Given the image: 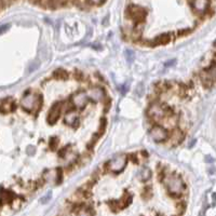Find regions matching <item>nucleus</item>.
<instances>
[{
	"label": "nucleus",
	"instance_id": "nucleus-12",
	"mask_svg": "<svg viewBox=\"0 0 216 216\" xmlns=\"http://www.w3.org/2000/svg\"><path fill=\"white\" fill-rule=\"evenodd\" d=\"M13 106H14V103L12 102V99L7 98V99H4V101H2L1 109L3 113H9V111H11L12 109H13Z\"/></svg>",
	"mask_w": 216,
	"mask_h": 216
},
{
	"label": "nucleus",
	"instance_id": "nucleus-10",
	"mask_svg": "<svg viewBox=\"0 0 216 216\" xmlns=\"http://www.w3.org/2000/svg\"><path fill=\"white\" fill-rule=\"evenodd\" d=\"M130 13H131V15H132V18H135V20H137V21L144 20L145 11H144V9L140 8V7L132 6V7H131V9H130Z\"/></svg>",
	"mask_w": 216,
	"mask_h": 216
},
{
	"label": "nucleus",
	"instance_id": "nucleus-2",
	"mask_svg": "<svg viewBox=\"0 0 216 216\" xmlns=\"http://www.w3.org/2000/svg\"><path fill=\"white\" fill-rule=\"evenodd\" d=\"M127 164V156L125 155H118L113 159L108 162V167L111 172H120Z\"/></svg>",
	"mask_w": 216,
	"mask_h": 216
},
{
	"label": "nucleus",
	"instance_id": "nucleus-17",
	"mask_svg": "<svg viewBox=\"0 0 216 216\" xmlns=\"http://www.w3.org/2000/svg\"><path fill=\"white\" fill-rule=\"evenodd\" d=\"M182 137H183V133L178 130H175L173 133V136H172V140H173L174 144H176V143H178L182 140Z\"/></svg>",
	"mask_w": 216,
	"mask_h": 216
},
{
	"label": "nucleus",
	"instance_id": "nucleus-14",
	"mask_svg": "<svg viewBox=\"0 0 216 216\" xmlns=\"http://www.w3.org/2000/svg\"><path fill=\"white\" fill-rule=\"evenodd\" d=\"M150 176H151L150 170L148 169V167H143L142 171H140V178L142 179L143 182H146L150 178Z\"/></svg>",
	"mask_w": 216,
	"mask_h": 216
},
{
	"label": "nucleus",
	"instance_id": "nucleus-19",
	"mask_svg": "<svg viewBox=\"0 0 216 216\" xmlns=\"http://www.w3.org/2000/svg\"><path fill=\"white\" fill-rule=\"evenodd\" d=\"M124 56L129 63H132L133 61H134V52H133L132 50H125Z\"/></svg>",
	"mask_w": 216,
	"mask_h": 216
},
{
	"label": "nucleus",
	"instance_id": "nucleus-16",
	"mask_svg": "<svg viewBox=\"0 0 216 216\" xmlns=\"http://www.w3.org/2000/svg\"><path fill=\"white\" fill-rule=\"evenodd\" d=\"M77 120H78V116H77V113H74V111H70L69 113L66 115V122L69 123V124H72V123Z\"/></svg>",
	"mask_w": 216,
	"mask_h": 216
},
{
	"label": "nucleus",
	"instance_id": "nucleus-3",
	"mask_svg": "<svg viewBox=\"0 0 216 216\" xmlns=\"http://www.w3.org/2000/svg\"><path fill=\"white\" fill-rule=\"evenodd\" d=\"M21 105L26 110H33L36 105L40 106V98L39 96L35 95V94H28V95H25L22 98Z\"/></svg>",
	"mask_w": 216,
	"mask_h": 216
},
{
	"label": "nucleus",
	"instance_id": "nucleus-18",
	"mask_svg": "<svg viewBox=\"0 0 216 216\" xmlns=\"http://www.w3.org/2000/svg\"><path fill=\"white\" fill-rule=\"evenodd\" d=\"M54 77L55 78H57V79H65V78H67V72L65 71L64 69H57L56 71L54 72Z\"/></svg>",
	"mask_w": 216,
	"mask_h": 216
},
{
	"label": "nucleus",
	"instance_id": "nucleus-25",
	"mask_svg": "<svg viewBox=\"0 0 216 216\" xmlns=\"http://www.w3.org/2000/svg\"><path fill=\"white\" fill-rule=\"evenodd\" d=\"M8 28H10V25H9V24H6V25H2V26H1V33L3 34L4 31H6V29H8Z\"/></svg>",
	"mask_w": 216,
	"mask_h": 216
},
{
	"label": "nucleus",
	"instance_id": "nucleus-5",
	"mask_svg": "<svg viewBox=\"0 0 216 216\" xmlns=\"http://www.w3.org/2000/svg\"><path fill=\"white\" fill-rule=\"evenodd\" d=\"M164 113H164L163 107L157 103L150 105L149 109H148V116H149L150 118L155 119V120H159V119H161L164 116Z\"/></svg>",
	"mask_w": 216,
	"mask_h": 216
},
{
	"label": "nucleus",
	"instance_id": "nucleus-20",
	"mask_svg": "<svg viewBox=\"0 0 216 216\" xmlns=\"http://www.w3.org/2000/svg\"><path fill=\"white\" fill-rule=\"evenodd\" d=\"M208 79H216V65L208 69Z\"/></svg>",
	"mask_w": 216,
	"mask_h": 216
},
{
	"label": "nucleus",
	"instance_id": "nucleus-7",
	"mask_svg": "<svg viewBox=\"0 0 216 216\" xmlns=\"http://www.w3.org/2000/svg\"><path fill=\"white\" fill-rule=\"evenodd\" d=\"M87 99H88V94L84 92H79L72 96V103L76 107L83 108L87 104Z\"/></svg>",
	"mask_w": 216,
	"mask_h": 216
},
{
	"label": "nucleus",
	"instance_id": "nucleus-11",
	"mask_svg": "<svg viewBox=\"0 0 216 216\" xmlns=\"http://www.w3.org/2000/svg\"><path fill=\"white\" fill-rule=\"evenodd\" d=\"M191 6L193 7V9L198 12V13H203V12L206 11V9L208 8V2L205 1V0H197V1L191 2Z\"/></svg>",
	"mask_w": 216,
	"mask_h": 216
},
{
	"label": "nucleus",
	"instance_id": "nucleus-8",
	"mask_svg": "<svg viewBox=\"0 0 216 216\" xmlns=\"http://www.w3.org/2000/svg\"><path fill=\"white\" fill-rule=\"evenodd\" d=\"M61 107H62V105L60 103H56L50 109L49 116H48V120H49L50 123H54L59 119V117L61 116Z\"/></svg>",
	"mask_w": 216,
	"mask_h": 216
},
{
	"label": "nucleus",
	"instance_id": "nucleus-23",
	"mask_svg": "<svg viewBox=\"0 0 216 216\" xmlns=\"http://www.w3.org/2000/svg\"><path fill=\"white\" fill-rule=\"evenodd\" d=\"M38 67H39V62H37V61H36V62H33L29 65V67H28V69H29V72L34 71V70H36V69L38 68Z\"/></svg>",
	"mask_w": 216,
	"mask_h": 216
},
{
	"label": "nucleus",
	"instance_id": "nucleus-4",
	"mask_svg": "<svg viewBox=\"0 0 216 216\" xmlns=\"http://www.w3.org/2000/svg\"><path fill=\"white\" fill-rule=\"evenodd\" d=\"M150 137L155 140V142H162L167 137V132L161 127H154L150 130Z\"/></svg>",
	"mask_w": 216,
	"mask_h": 216
},
{
	"label": "nucleus",
	"instance_id": "nucleus-15",
	"mask_svg": "<svg viewBox=\"0 0 216 216\" xmlns=\"http://www.w3.org/2000/svg\"><path fill=\"white\" fill-rule=\"evenodd\" d=\"M75 216H92V214L87 208H80L76 210Z\"/></svg>",
	"mask_w": 216,
	"mask_h": 216
},
{
	"label": "nucleus",
	"instance_id": "nucleus-24",
	"mask_svg": "<svg viewBox=\"0 0 216 216\" xmlns=\"http://www.w3.org/2000/svg\"><path fill=\"white\" fill-rule=\"evenodd\" d=\"M35 147H33V146H28L27 147V149H26V152H27L28 155H29V156H31V155H34L35 154Z\"/></svg>",
	"mask_w": 216,
	"mask_h": 216
},
{
	"label": "nucleus",
	"instance_id": "nucleus-1",
	"mask_svg": "<svg viewBox=\"0 0 216 216\" xmlns=\"http://www.w3.org/2000/svg\"><path fill=\"white\" fill-rule=\"evenodd\" d=\"M164 185L167 188V190L173 195H179L184 189L183 179L175 174H169L164 177Z\"/></svg>",
	"mask_w": 216,
	"mask_h": 216
},
{
	"label": "nucleus",
	"instance_id": "nucleus-22",
	"mask_svg": "<svg viewBox=\"0 0 216 216\" xmlns=\"http://www.w3.org/2000/svg\"><path fill=\"white\" fill-rule=\"evenodd\" d=\"M52 198V192H48L47 195H45V197H42V198H41V200H40V202L41 203H43V204H45V203H48L50 201V199Z\"/></svg>",
	"mask_w": 216,
	"mask_h": 216
},
{
	"label": "nucleus",
	"instance_id": "nucleus-9",
	"mask_svg": "<svg viewBox=\"0 0 216 216\" xmlns=\"http://www.w3.org/2000/svg\"><path fill=\"white\" fill-rule=\"evenodd\" d=\"M43 178H45V182L48 183H54V182H57L60 179V173L59 170H49V171L45 172V174L43 175Z\"/></svg>",
	"mask_w": 216,
	"mask_h": 216
},
{
	"label": "nucleus",
	"instance_id": "nucleus-6",
	"mask_svg": "<svg viewBox=\"0 0 216 216\" xmlns=\"http://www.w3.org/2000/svg\"><path fill=\"white\" fill-rule=\"evenodd\" d=\"M88 96L90 98H92L95 102H101L103 101V98L105 97V92L102 88H98V87H94V88H91L87 92Z\"/></svg>",
	"mask_w": 216,
	"mask_h": 216
},
{
	"label": "nucleus",
	"instance_id": "nucleus-13",
	"mask_svg": "<svg viewBox=\"0 0 216 216\" xmlns=\"http://www.w3.org/2000/svg\"><path fill=\"white\" fill-rule=\"evenodd\" d=\"M170 41V36L164 34V35H160L158 36L156 39H154L155 45H166Z\"/></svg>",
	"mask_w": 216,
	"mask_h": 216
},
{
	"label": "nucleus",
	"instance_id": "nucleus-21",
	"mask_svg": "<svg viewBox=\"0 0 216 216\" xmlns=\"http://www.w3.org/2000/svg\"><path fill=\"white\" fill-rule=\"evenodd\" d=\"M135 94H136L137 96H142L143 94H144V86H143V83H140L137 86L136 90H135Z\"/></svg>",
	"mask_w": 216,
	"mask_h": 216
}]
</instances>
